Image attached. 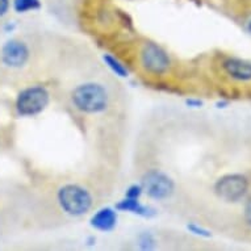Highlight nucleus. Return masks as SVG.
I'll list each match as a JSON object with an SVG mask.
<instances>
[{
  "mask_svg": "<svg viewBox=\"0 0 251 251\" xmlns=\"http://www.w3.org/2000/svg\"><path fill=\"white\" fill-rule=\"evenodd\" d=\"M104 62L107 63V66L109 67L116 75H119L121 78H125V76L128 75V70H126L123 63L120 61H117L115 57H112V55L107 54V55H104Z\"/></svg>",
  "mask_w": 251,
  "mask_h": 251,
  "instance_id": "12",
  "label": "nucleus"
},
{
  "mask_svg": "<svg viewBox=\"0 0 251 251\" xmlns=\"http://www.w3.org/2000/svg\"><path fill=\"white\" fill-rule=\"evenodd\" d=\"M141 63L148 73L163 75L170 70L171 61L169 54L154 42H146L141 49Z\"/></svg>",
  "mask_w": 251,
  "mask_h": 251,
  "instance_id": "5",
  "label": "nucleus"
},
{
  "mask_svg": "<svg viewBox=\"0 0 251 251\" xmlns=\"http://www.w3.org/2000/svg\"><path fill=\"white\" fill-rule=\"evenodd\" d=\"M29 58V49L23 41L11 40L1 49V59L8 67L24 66Z\"/></svg>",
  "mask_w": 251,
  "mask_h": 251,
  "instance_id": "7",
  "label": "nucleus"
},
{
  "mask_svg": "<svg viewBox=\"0 0 251 251\" xmlns=\"http://www.w3.org/2000/svg\"><path fill=\"white\" fill-rule=\"evenodd\" d=\"M187 103L190 104V105H194V107H200V105H201V101H195V100H188V101H187Z\"/></svg>",
  "mask_w": 251,
  "mask_h": 251,
  "instance_id": "17",
  "label": "nucleus"
},
{
  "mask_svg": "<svg viewBox=\"0 0 251 251\" xmlns=\"http://www.w3.org/2000/svg\"><path fill=\"white\" fill-rule=\"evenodd\" d=\"M9 7H11L9 0H0V17L4 16L5 13L8 12Z\"/></svg>",
  "mask_w": 251,
  "mask_h": 251,
  "instance_id": "16",
  "label": "nucleus"
},
{
  "mask_svg": "<svg viewBox=\"0 0 251 251\" xmlns=\"http://www.w3.org/2000/svg\"><path fill=\"white\" fill-rule=\"evenodd\" d=\"M40 7H41V1L40 0H13V8L19 13L36 11Z\"/></svg>",
  "mask_w": 251,
  "mask_h": 251,
  "instance_id": "11",
  "label": "nucleus"
},
{
  "mask_svg": "<svg viewBox=\"0 0 251 251\" xmlns=\"http://www.w3.org/2000/svg\"><path fill=\"white\" fill-rule=\"evenodd\" d=\"M142 191L151 199L165 200L174 192V181L166 174L151 170L142 177Z\"/></svg>",
  "mask_w": 251,
  "mask_h": 251,
  "instance_id": "6",
  "label": "nucleus"
},
{
  "mask_svg": "<svg viewBox=\"0 0 251 251\" xmlns=\"http://www.w3.org/2000/svg\"><path fill=\"white\" fill-rule=\"evenodd\" d=\"M249 179L242 174H227L216 181L214 192L225 202H238L249 191Z\"/></svg>",
  "mask_w": 251,
  "mask_h": 251,
  "instance_id": "3",
  "label": "nucleus"
},
{
  "mask_svg": "<svg viewBox=\"0 0 251 251\" xmlns=\"http://www.w3.org/2000/svg\"><path fill=\"white\" fill-rule=\"evenodd\" d=\"M57 200L63 212L70 216H83L92 206V196L86 188L78 184H66L59 188Z\"/></svg>",
  "mask_w": 251,
  "mask_h": 251,
  "instance_id": "2",
  "label": "nucleus"
},
{
  "mask_svg": "<svg viewBox=\"0 0 251 251\" xmlns=\"http://www.w3.org/2000/svg\"><path fill=\"white\" fill-rule=\"evenodd\" d=\"M223 69L227 76L237 82H251V62L241 58H226L223 62Z\"/></svg>",
  "mask_w": 251,
  "mask_h": 251,
  "instance_id": "8",
  "label": "nucleus"
},
{
  "mask_svg": "<svg viewBox=\"0 0 251 251\" xmlns=\"http://www.w3.org/2000/svg\"><path fill=\"white\" fill-rule=\"evenodd\" d=\"M243 217H245V221H246L247 225L251 226V198L249 199L245 204V210H243Z\"/></svg>",
  "mask_w": 251,
  "mask_h": 251,
  "instance_id": "15",
  "label": "nucleus"
},
{
  "mask_svg": "<svg viewBox=\"0 0 251 251\" xmlns=\"http://www.w3.org/2000/svg\"><path fill=\"white\" fill-rule=\"evenodd\" d=\"M188 229H190L194 234L201 235V237H210V233L204 227H200L198 225H188Z\"/></svg>",
  "mask_w": 251,
  "mask_h": 251,
  "instance_id": "14",
  "label": "nucleus"
},
{
  "mask_svg": "<svg viewBox=\"0 0 251 251\" xmlns=\"http://www.w3.org/2000/svg\"><path fill=\"white\" fill-rule=\"evenodd\" d=\"M116 208L123 212H132V213L141 214V216H146L148 208H145L144 205H141L140 201L137 199H129L126 198L123 201H120Z\"/></svg>",
  "mask_w": 251,
  "mask_h": 251,
  "instance_id": "10",
  "label": "nucleus"
},
{
  "mask_svg": "<svg viewBox=\"0 0 251 251\" xmlns=\"http://www.w3.org/2000/svg\"><path fill=\"white\" fill-rule=\"evenodd\" d=\"M246 29H247V32H249V33H251V16L249 17V19H247V21H246Z\"/></svg>",
  "mask_w": 251,
  "mask_h": 251,
  "instance_id": "18",
  "label": "nucleus"
},
{
  "mask_svg": "<svg viewBox=\"0 0 251 251\" xmlns=\"http://www.w3.org/2000/svg\"><path fill=\"white\" fill-rule=\"evenodd\" d=\"M141 194H142V185H132V187L126 191V198L138 199Z\"/></svg>",
  "mask_w": 251,
  "mask_h": 251,
  "instance_id": "13",
  "label": "nucleus"
},
{
  "mask_svg": "<svg viewBox=\"0 0 251 251\" xmlns=\"http://www.w3.org/2000/svg\"><path fill=\"white\" fill-rule=\"evenodd\" d=\"M117 224V214L111 208H103L98 210L94 217L91 218V225L95 227L96 230L109 231L116 226Z\"/></svg>",
  "mask_w": 251,
  "mask_h": 251,
  "instance_id": "9",
  "label": "nucleus"
},
{
  "mask_svg": "<svg viewBox=\"0 0 251 251\" xmlns=\"http://www.w3.org/2000/svg\"><path fill=\"white\" fill-rule=\"evenodd\" d=\"M71 101L78 111L94 115L107 109L109 98L107 90L101 84L84 83L73 91Z\"/></svg>",
  "mask_w": 251,
  "mask_h": 251,
  "instance_id": "1",
  "label": "nucleus"
},
{
  "mask_svg": "<svg viewBox=\"0 0 251 251\" xmlns=\"http://www.w3.org/2000/svg\"><path fill=\"white\" fill-rule=\"evenodd\" d=\"M50 95L45 87H28L17 96L16 109L21 116H36L48 107Z\"/></svg>",
  "mask_w": 251,
  "mask_h": 251,
  "instance_id": "4",
  "label": "nucleus"
}]
</instances>
